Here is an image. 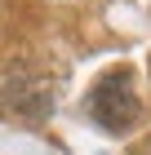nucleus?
Segmentation results:
<instances>
[{
    "mask_svg": "<svg viewBox=\"0 0 151 155\" xmlns=\"http://www.w3.org/2000/svg\"><path fill=\"white\" fill-rule=\"evenodd\" d=\"M89 115L98 129L125 133L138 120V93H133V71L129 67H111L89 93Z\"/></svg>",
    "mask_w": 151,
    "mask_h": 155,
    "instance_id": "1",
    "label": "nucleus"
}]
</instances>
